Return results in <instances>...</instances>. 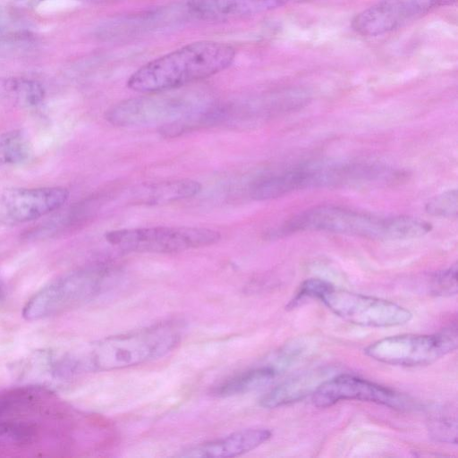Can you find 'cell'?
<instances>
[{"mask_svg":"<svg viewBox=\"0 0 458 458\" xmlns=\"http://www.w3.org/2000/svg\"><path fill=\"white\" fill-rule=\"evenodd\" d=\"M272 434L267 428H248L223 438L199 444L182 452V457L228 458L248 453L267 442Z\"/></svg>","mask_w":458,"mask_h":458,"instance_id":"4fadbf2b","label":"cell"},{"mask_svg":"<svg viewBox=\"0 0 458 458\" xmlns=\"http://www.w3.org/2000/svg\"><path fill=\"white\" fill-rule=\"evenodd\" d=\"M328 370H310L296 375L267 392L259 401L260 406L267 409L280 407L312 394L326 380Z\"/></svg>","mask_w":458,"mask_h":458,"instance_id":"9a60e30c","label":"cell"},{"mask_svg":"<svg viewBox=\"0 0 458 458\" xmlns=\"http://www.w3.org/2000/svg\"><path fill=\"white\" fill-rule=\"evenodd\" d=\"M179 339L178 332L168 325L108 336L81 351L74 367L82 371H108L140 365L167 354Z\"/></svg>","mask_w":458,"mask_h":458,"instance_id":"3957f363","label":"cell"},{"mask_svg":"<svg viewBox=\"0 0 458 458\" xmlns=\"http://www.w3.org/2000/svg\"><path fill=\"white\" fill-rule=\"evenodd\" d=\"M68 199L64 187L9 189L0 196V216L11 223H26L59 209Z\"/></svg>","mask_w":458,"mask_h":458,"instance_id":"8fae6325","label":"cell"},{"mask_svg":"<svg viewBox=\"0 0 458 458\" xmlns=\"http://www.w3.org/2000/svg\"><path fill=\"white\" fill-rule=\"evenodd\" d=\"M457 427L455 420L439 418L432 421L430 431L433 437L442 442L456 444Z\"/></svg>","mask_w":458,"mask_h":458,"instance_id":"44dd1931","label":"cell"},{"mask_svg":"<svg viewBox=\"0 0 458 458\" xmlns=\"http://www.w3.org/2000/svg\"><path fill=\"white\" fill-rule=\"evenodd\" d=\"M311 395L313 404L320 408L346 400L371 402L400 410L411 404L406 397L390 388L348 374L326 379Z\"/></svg>","mask_w":458,"mask_h":458,"instance_id":"30bf717a","label":"cell"},{"mask_svg":"<svg viewBox=\"0 0 458 458\" xmlns=\"http://www.w3.org/2000/svg\"><path fill=\"white\" fill-rule=\"evenodd\" d=\"M318 299L338 317L363 327L402 326L412 318L410 310L394 302L335 288L332 284Z\"/></svg>","mask_w":458,"mask_h":458,"instance_id":"ba28073f","label":"cell"},{"mask_svg":"<svg viewBox=\"0 0 458 458\" xmlns=\"http://www.w3.org/2000/svg\"><path fill=\"white\" fill-rule=\"evenodd\" d=\"M201 188L191 179L144 183L132 190L130 199L138 205H165L194 197Z\"/></svg>","mask_w":458,"mask_h":458,"instance_id":"5bb4252c","label":"cell"},{"mask_svg":"<svg viewBox=\"0 0 458 458\" xmlns=\"http://www.w3.org/2000/svg\"><path fill=\"white\" fill-rule=\"evenodd\" d=\"M278 373L272 363L255 367L226 379L213 392L217 396L249 393L267 386Z\"/></svg>","mask_w":458,"mask_h":458,"instance_id":"2e32d148","label":"cell"},{"mask_svg":"<svg viewBox=\"0 0 458 458\" xmlns=\"http://www.w3.org/2000/svg\"><path fill=\"white\" fill-rule=\"evenodd\" d=\"M426 211L435 216H456L458 212L457 191L449 190L433 197L426 204Z\"/></svg>","mask_w":458,"mask_h":458,"instance_id":"d6986e66","label":"cell"},{"mask_svg":"<svg viewBox=\"0 0 458 458\" xmlns=\"http://www.w3.org/2000/svg\"><path fill=\"white\" fill-rule=\"evenodd\" d=\"M218 231L191 226H153L117 229L106 233V241L123 250L174 253L206 247L220 240Z\"/></svg>","mask_w":458,"mask_h":458,"instance_id":"5b68a950","label":"cell"},{"mask_svg":"<svg viewBox=\"0 0 458 458\" xmlns=\"http://www.w3.org/2000/svg\"><path fill=\"white\" fill-rule=\"evenodd\" d=\"M210 106L185 96H148L123 100L106 114V119L120 127L163 126L193 120Z\"/></svg>","mask_w":458,"mask_h":458,"instance_id":"277c9868","label":"cell"},{"mask_svg":"<svg viewBox=\"0 0 458 458\" xmlns=\"http://www.w3.org/2000/svg\"><path fill=\"white\" fill-rule=\"evenodd\" d=\"M305 0H188L194 15L209 21L234 20L273 11Z\"/></svg>","mask_w":458,"mask_h":458,"instance_id":"7c38bea8","label":"cell"},{"mask_svg":"<svg viewBox=\"0 0 458 458\" xmlns=\"http://www.w3.org/2000/svg\"><path fill=\"white\" fill-rule=\"evenodd\" d=\"M457 0H379L355 15L352 27L363 37L382 36L399 30L431 11Z\"/></svg>","mask_w":458,"mask_h":458,"instance_id":"9c48e42d","label":"cell"},{"mask_svg":"<svg viewBox=\"0 0 458 458\" xmlns=\"http://www.w3.org/2000/svg\"><path fill=\"white\" fill-rule=\"evenodd\" d=\"M106 277V269L95 268L56 279L27 301L22 315L27 320H38L74 308L95 296Z\"/></svg>","mask_w":458,"mask_h":458,"instance_id":"52a82bcc","label":"cell"},{"mask_svg":"<svg viewBox=\"0 0 458 458\" xmlns=\"http://www.w3.org/2000/svg\"><path fill=\"white\" fill-rule=\"evenodd\" d=\"M424 220L408 216H377L335 206H318L290 218L271 236L295 232L324 231L375 240H403L422 236L431 230Z\"/></svg>","mask_w":458,"mask_h":458,"instance_id":"7a4b0ae2","label":"cell"},{"mask_svg":"<svg viewBox=\"0 0 458 458\" xmlns=\"http://www.w3.org/2000/svg\"><path fill=\"white\" fill-rule=\"evenodd\" d=\"M208 108L197 118L193 130L197 129L198 127L207 125V112ZM158 131L160 132V134L166 138L176 137L182 133L186 132L185 124L174 123L163 126L161 128H158Z\"/></svg>","mask_w":458,"mask_h":458,"instance_id":"7402d4cb","label":"cell"},{"mask_svg":"<svg viewBox=\"0 0 458 458\" xmlns=\"http://www.w3.org/2000/svg\"><path fill=\"white\" fill-rule=\"evenodd\" d=\"M45 97L42 86L35 81L13 78L0 81V99L21 107L38 106Z\"/></svg>","mask_w":458,"mask_h":458,"instance_id":"e0dca14e","label":"cell"},{"mask_svg":"<svg viewBox=\"0 0 458 458\" xmlns=\"http://www.w3.org/2000/svg\"><path fill=\"white\" fill-rule=\"evenodd\" d=\"M235 58L229 44L201 40L149 61L128 79L127 86L141 93H159L207 79L227 69Z\"/></svg>","mask_w":458,"mask_h":458,"instance_id":"6da1fadb","label":"cell"},{"mask_svg":"<svg viewBox=\"0 0 458 458\" xmlns=\"http://www.w3.org/2000/svg\"><path fill=\"white\" fill-rule=\"evenodd\" d=\"M30 154V142L21 131L0 134V166L22 163Z\"/></svg>","mask_w":458,"mask_h":458,"instance_id":"ac0fdd59","label":"cell"},{"mask_svg":"<svg viewBox=\"0 0 458 458\" xmlns=\"http://www.w3.org/2000/svg\"><path fill=\"white\" fill-rule=\"evenodd\" d=\"M3 35H4V29H3L2 25H1V22H0V40L3 38V37H4Z\"/></svg>","mask_w":458,"mask_h":458,"instance_id":"cb8c5ba5","label":"cell"},{"mask_svg":"<svg viewBox=\"0 0 458 458\" xmlns=\"http://www.w3.org/2000/svg\"><path fill=\"white\" fill-rule=\"evenodd\" d=\"M457 326L434 335H401L374 342L365 349L370 358L391 365H428L456 350Z\"/></svg>","mask_w":458,"mask_h":458,"instance_id":"8992f818","label":"cell"},{"mask_svg":"<svg viewBox=\"0 0 458 458\" xmlns=\"http://www.w3.org/2000/svg\"><path fill=\"white\" fill-rule=\"evenodd\" d=\"M14 1L17 2L18 4L25 5V6H34L44 0H14ZM80 1L96 2L97 0H80Z\"/></svg>","mask_w":458,"mask_h":458,"instance_id":"603a6c76","label":"cell"},{"mask_svg":"<svg viewBox=\"0 0 458 458\" xmlns=\"http://www.w3.org/2000/svg\"><path fill=\"white\" fill-rule=\"evenodd\" d=\"M2 293H3V287H2V284L0 283V298H1Z\"/></svg>","mask_w":458,"mask_h":458,"instance_id":"d4e9b609","label":"cell"},{"mask_svg":"<svg viewBox=\"0 0 458 458\" xmlns=\"http://www.w3.org/2000/svg\"><path fill=\"white\" fill-rule=\"evenodd\" d=\"M457 266L435 274L431 283V292L437 295H453L457 293Z\"/></svg>","mask_w":458,"mask_h":458,"instance_id":"ffe728a7","label":"cell"}]
</instances>
